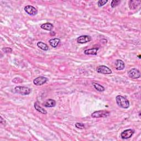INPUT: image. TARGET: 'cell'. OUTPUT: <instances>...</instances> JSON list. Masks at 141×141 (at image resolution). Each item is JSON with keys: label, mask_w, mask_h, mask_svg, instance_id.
Masks as SVG:
<instances>
[{"label": "cell", "mask_w": 141, "mask_h": 141, "mask_svg": "<svg viewBox=\"0 0 141 141\" xmlns=\"http://www.w3.org/2000/svg\"><path fill=\"white\" fill-rule=\"evenodd\" d=\"M116 103L120 107L124 109H128L130 107V102L128 99L122 95H117L116 97Z\"/></svg>", "instance_id": "obj_1"}, {"label": "cell", "mask_w": 141, "mask_h": 141, "mask_svg": "<svg viewBox=\"0 0 141 141\" xmlns=\"http://www.w3.org/2000/svg\"><path fill=\"white\" fill-rule=\"evenodd\" d=\"M14 91L16 93L22 95H28L30 94L32 90L30 88L24 86H17L14 88Z\"/></svg>", "instance_id": "obj_2"}, {"label": "cell", "mask_w": 141, "mask_h": 141, "mask_svg": "<svg viewBox=\"0 0 141 141\" xmlns=\"http://www.w3.org/2000/svg\"><path fill=\"white\" fill-rule=\"evenodd\" d=\"M110 115V112L106 110H99L92 113V117L93 118H101L107 117Z\"/></svg>", "instance_id": "obj_3"}, {"label": "cell", "mask_w": 141, "mask_h": 141, "mask_svg": "<svg viewBox=\"0 0 141 141\" xmlns=\"http://www.w3.org/2000/svg\"><path fill=\"white\" fill-rule=\"evenodd\" d=\"M128 76L132 79H138L140 77V71L137 68H132L128 70Z\"/></svg>", "instance_id": "obj_4"}, {"label": "cell", "mask_w": 141, "mask_h": 141, "mask_svg": "<svg viewBox=\"0 0 141 141\" xmlns=\"http://www.w3.org/2000/svg\"><path fill=\"white\" fill-rule=\"evenodd\" d=\"M135 131L132 129H127L121 132V137L123 139H127L131 138L134 134Z\"/></svg>", "instance_id": "obj_5"}, {"label": "cell", "mask_w": 141, "mask_h": 141, "mask_svg": "<svg viewBox=\"0 0 141 141\" xmlns=\"http://www.w3.org/2000/svg\"><path fill=\"white\" fill-rule=\"evenodd\" d=\"M96 71L99 73L103 74H110L112 73L111 69H110L108 67L104 65L99 66L96 68Z\"/></svg>", "instance_id": "obj_6"}, {"label": "cell", "mask_w": 141, "mask_h": 141, "mask_svg": "<svg viewBox=\"0 0 141 141\" xmlns=\"http://www.w3.org/2000/svg\"><path fill=\"white\" fill-rule=\"evenodd\" d=\"M24 11L27 14L32 16H34L38 13V10L36 8L30 5L26 6L24 7Z\"/></svg>", "instance_id": "obj_7"}, {"label": "cell", "mask_w": 141, "mask_h": 141, "mask_svg": "<svg viewBox=\"0 0 141 141\" xmlns=\"http://www.w3.org/2000/svg\"><path fill=\"white\" fill-rule=\"evenodd\" d=\"M48 78H46L45 77L40 76L34 79L33 81V83L35 85L40 86L45 84L46 82H48Z\"/></svg>", "instance_id": "obj_8"}, {"label": "cell", "mask_w": 141, "mask_h": 141, "mask_svg": "<svg viewBox=\"0 0 141 141\" xmlns=\"http://www.w3.org/2000/svg\"><path fill=\"white\" fill-rule=\"evenodd\" d=\"M92 40V38L89 35H82L77 39L78 44H85Z\"/></svg>", "instance_id": "obj_9"}, {"label": "cell", "mask_w": 141, "mask_h": 141, "mask_svg": "<svg viewBox=\"0 0 141 141\" xmlns=\"http://www.w3.org/2000/svg\"><path fill=\"white\" fill-rule=\"evenodd\" d=\"M115 67L117 70H122L125 68V64L124 62L121 60H116L115 61Z\"/></svg>", "instance_id": "obj_10"}, {"label": "cell", "mask_w": 141, "mask_h": 141, "mask_svg": "<svg viewBox=\"0 0 141 141\" xmlns=\"http://www.w3.org/2000/svg\"><path fill=\"white\" fill-rule=\"evenodd\" d=\"M50 45L51 46L52 48H55L58 45V44H60L61 42V40L58 38H54V39H51L49 41Z\"/></svg>", "instance_id": "obj_11"}, {"label": "cell", "mask_w": 141, "mask_h": 141, "mask_svg": "<svg viewBox=\"0 0 141 141\" xmlns=\"http://www.w3.org/2000/svg\"><path fill=\"white\" fill-rule=\"evenodd\" d=\"M56 104V102L55 100L50 99L47 100L45 101L44 105L46 108H52V107H55Z\"/></svg>", "instance_id": "obj_12"}, {"label": "cell", "mask_w": 141, "mask_h": 141, "mask_svg": "<svg viewBox=\"0 0 141 141\" xmlns=\"http://www.w3.org/2000/svg\"><path fill=\"white\" fill-rule=\"evenodd\" d=\"M98 50H99L98 48L89 49L85 50L84 51V53L85 55H96L97 54Z\"/></svg>", "instance_id": "obj_13"}, {"label": "cell", "mask_w": 141, "mask_h": 141, "mask_svg": "<svg viewBox=\"0 0 141 141\" xmlns=\"http://www.w3.org/2000/svg\"><path fill=\"white\" fill-rule=\"evenodd\" d=\"M140 3V1H134L131 0L129 1V7L131 10H135Z\"/></svg>", "instance_id": "obj_14"}, {"label": "cell", "mask_w": 141, "mask_h": 141, "mask_svg": "<svg viewBox=\"0 0 141 141\" xmlns=\"http://www.w3.org/2000/svg\"><path fill=\"white\" fill-rule=\"evenodd\" d=\"M40 27L41 29L44 30H48V31H51L54 28V25L52 24H51V23L48 22V23H44V24H42Z\"/></svg>", "instance_id": "obj_15"}, {"label": "cell", "mask_w": 141, "mask_h": 141, "mask_svg": "<svg viewBox=\"0 0 141 141\" xmlns=\"http://www.w3.org/2000/svg\"><path fill=\"white\" fill-rule=\"evenodd\" d=\"M34 108L36 110H37L39 112H40V113H42V114H44V115L47 114V111L44 108L40 107V106L38 104V102H35L34 103Z\"/></svg>", "instance_id": "obj_16"}, {"label": "cell", "mask_w": 141, "mask_h": 141, "mask_svg": "<svg viewBox=\"0 0 141 141\" xmlns=\"http://www.w3.org/2000/svg\"><path fill=\"white\" fill-rule=\"evenodd\" d=\"M37 46L40 49L44 50V51H48L49 50V46L48 45L46 44L45 43L40 41L37 43Z\"/></svg>", "instance_id": "obj_17"}, {"label": "cell", "mask_w": 141, "mask_h": 141, "mask_svg": "<svg viewBox=\"0 0 141 141\" xmlns=\"http://www.w3.org/2000/svg\"><path fill=\"white\" fill-rule=\"evenodd\" d=\"M93 85L96 91L99 92H103L105 91V88L103 85H100V84L96 83H93Z\"/></svg>", "instance_id": "obj_18"}, {"label": "cell", "mask_w": 141, "mask_h": 141, "mask_svg": "<svg viewBox=\"0 0 141 141\" xmlns=\"http://www.w3.org/2000/svg\"><path fill=\"white\" fill-rule=\"evenodd\" d=\"M120 2L121 1H119V0H113L111 3V6L112 8H115L118 6Z\"/></svg>", "instance_id": "obj_19"}, {"label": "cell", "mask_w": 141, "mask_h": 141, "mask_svg": "<svg viewBox=\"0 0 141 141\" xmlns=\"http://www.w3.org/2000/svg\"><path fill=\"white\" fill-rule=\"evenodd\" d=\"M108 0H99V1L98 2V6L99 7H101L106 5V4L108 3Z\"/></svg>", "instance_id": "obj_20"}, {"label": "cell", "mask_w": 141, "mask_h": 141, "mask_svg": "<svg viewBox=\"0 0 141 141\" xmlns=\"http://www.w3.org/2000/svg\"><path fill=\"white\" fill-rule=\"evenodd\" d=\"M75 126L76 128H79V129H84L85 128V126L83 124L80 123V122H77L75 124Z\"/></svg>", "instance_id": "obj_21"}, {"label": "cell", "mask_w": 141, "mask_h": 141, "mask_svg": "<svg viewBox=\"0 0 141 141\" xmlns=\"http://www.w3.org/2000/svg\"><path fill=\"white\" fill-rule=\"evenodd\" d=\"M2 50L6 53H11L12 52V49L10 48H5L2 49Z\"/></svg>", "instance_id": "obj_22"}, {"label": "cell", "mask_w": 141, "mask_h": 141, "mask_svg": "<svg viewBox=\"0 0 141 141\" xmlns=\"http://www.w3.org/2000/svg\"><path fill=\"white\" fill-rule=\"evenodd\" d=\"M0 119H1V120H0V122H1V124H2L3 126H6V121L5 120H4L3 118H2V117L1 116L0 117Z\"/></svg>", "instance_id": "obj_23"}, {"label": "cell", "mask_w": 141, "mask_h": 141, "mask_svg": "<svg viewBox=\"0 0 141 141\" xmlns=\"http://www.w3.org/2000/svg\"><path fill=\"white\" fill-rule=\"evenodd\" d=\"M50 35H52L53 36H54V35H55V33H54V32L52 33V32L51 31V33H50Z\"/></svg>", "instance_id": "obj_24"}]
</instances>
